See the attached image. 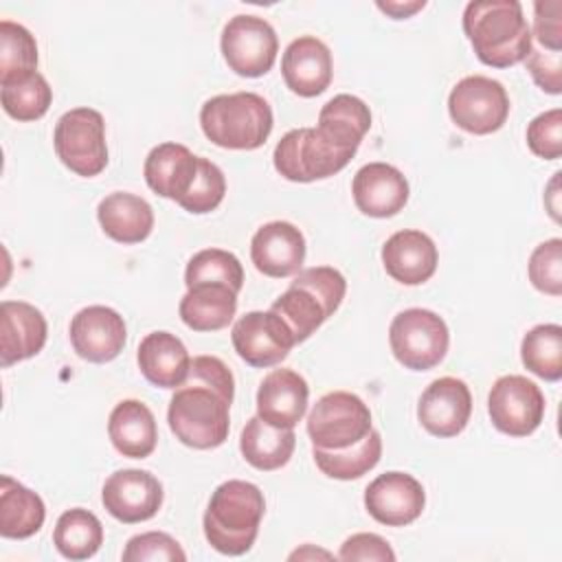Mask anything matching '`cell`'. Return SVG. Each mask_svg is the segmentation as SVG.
Masks as SVG:
<instances>
[{"label": "cell", "mask_w": 562, "mask_h": 562, "mask_svg": "<svg viewBox=\"0 0 562 562\" xmlns=\"http://www.w3.org/2000/svg\"><path fill=\"white\" fill-rule=\"evenodd\" d=\"M2 110L15 121H37L53 103V88L42 72H29L13 81L0 83Z\"/></svg>", "instance_id": "obj_35"}, {"label": "cell", "mask_w": 562, "mask_h": 562, "mask_svg": "<svg viewBox=\"0 0 562 562\" xmlns=\"http://www.w3.org/2000/svg\"><path fill=\"white\" fill-rule=\"evenodd\" d=\"M55 154L64 167L81 178L99 176L108 165L105 121L94 108H72L64 112L53 132Z\"/></svg>", "instance_id": "obj_7"}, {"label": "cell", "mask_w": 562, "mask_h": 562, "mask_svg": "<svg viewBox=\"0 0 562 562\" xmlns=\"http://www.w3.org/2000/svg\"><path fill=\"white\" fill-rule=\"evenodd\" d=\"M331 143L358 151L364 134L371 130V110L356 94H336L318 112L316 125Z\"/></svg>", "instance_id": "obj_31"}, {"label": "cell", "mask_w": 562, "mask_h": 562, "mask_svg": "<svg viewBox=\"0 0 562 562\" xmlns=\"http://www.w3.org/2000/svg\"><path fill=\"white\" fill-rule=\"evenodd\" d=\"M371 428L369 406L349 391H331L323 395L307 415L312 448L345 450L362 441Z\"/></svg>", "instance_id": "obj_9"}, {"label": "cell", "mask_w": 562, "mask_h": 562, "mask_svg": "<svg viewBox=\"0 0 562 562\" xmlns=\"http://www.w3.org/2000/svg\"><path fill=\"white\" fill-rule=\"evenodd\" d=\"M70 345L88 362L103 364L114 360L127 340L123 316L105 305H88L70 321Z\"/></svg>", "instance_id": "obj_17"}, {"label": "cell", "mask_w": 562, "mask_h": 562, "mask_svg": "<svg viewBox=\"0 0 562 562\" xmlns=\"http://www.w3.org/2000/svg\"><path fill=\"white\" fill-rule=\"evenodd\" d=\"M472 393L459 378L432 380L417 402V419L426 432L439 439L457 437L470 422Z\"/></svg>", "instance_id": "obj_16"}, {"label": "cell", "mask_w": 562, "mask_h": 562, "mask_svg": "<svg viewBox=\"0 0 562 562\" xmlns=\"http://www.w3.org/2000/svg\"><path fill=\"white\" fill-rule=\"evenodd\" d=\"M281 75L294 94L305 99L318 97L329 88L334 75L329 46L314 35L292 40L281 57Z\"/></svg>", "instance_id": "obj_19"}, {"label": "cell", "mask_w": 562, "mask_h": 562, "mask_svg": "<svg viewBox=\"0 0 562 562\" xmlns=\"http://www.w3.org/2000/svg\"><path fill=\"white\" fill-rule=\"evenodd\" d=\"M125 562H184L187 553L176 538L165 531L132 536L123 549Z\"/></svg>", "instance_id": "obj_40"}, {"label": "cell", "mask_w": 562, "mask_h": 562, "mask_svg": "<svg viewBox=\"0 0 562 562\" xmlns=\"http://www.w3.org/2000/svg\"><path fill=\"white\" fill-rule=\"evenodd\" d=\"M136 360L145 380L160 389H178L191 369L184 342L171 331L147 334L138 345Z\"/></svg>", "instance_id": "obj_25"}, {"label": "cell", "mask_w": 562, "mask_h": 562, "mask_svg": "<svg viewBox=\"0 0 562 562\" xmlns=\"http://www.w3.org/2000/svg\"><path fill=\"white\" fill-rule=\"evenodd\" d=\"M439 263L435 241L417 228L393 233L382 246V266L391 279L402 285L426 283Z\"/></svg>", "instance_id": "obj_22"}, {"label": "cell", "mask_w": 562, "mask_h": 562, "mask_svg": "<svg viewBox=\"0 0 562 562\" xmlns=\"http://www.w3.org/2000/svg\"><path fill=\"white\" fill-rule=\"evenodd\" d=\"M520 360L533 375L558 382L562 378V327L558 323L531 327L522 336Z\"/></svg>", "instance_id": "obj_34"}, {"label": "cell", "mask_w": 562, "mask_h": 562, "mask_svg": "<svg viewBox=\"0 0 562 562\" xmlns=\"http://www.w3.org/2000/svg\"><path fill=\"white\" fill-rule=\"evenodd\" d=\"M226 193V178L224 171L209 158L198 160V176L187 191V195L178 202L184 211L193 215H204L215 211Z\"/></svg>", "instance_id": "obj_38"}, {"label": "cell", "mask_w": 562, "mask_h": 562, "mask_svg": "<svg viewBox=\"0 0 562 562\" xmlns=\"http://www.w3.org/2000/svg\"><path fill=\"white\" fill-rule=\"evenodd\" d=\"M235 378L217 356H195L187 380L176 389L167 422L176 439L195 450H211L228 439Z\"/></svg>", "instance_id": "obj_1"}, {"label": "cell", "mask_w": 562, "mask_h": 562, "mask_svg": "<svg viewBox=\"0 0 562 562\" xmlns=\"http://www.w3.org/2000/svg\"><path fill=\"white\" fill-rule=\"evenodd\" d=\"M162 485L147 470H116L101 490V503L112 518L125 525L145 522L154 518L162 505Z\"/></svg>", "instance_id": "obj_14"}, {"label": "cell", "mask_w": 562, "mask_h": 562, "mask_svg": "<svg viewBox=\"0 0 562 562\" xmlns=\"http://www.w3.org/2000/svg\"><path fill=\"white\" fill-rule=\"evenodd\" d=\"M198 160L200 156L180 143H160L145 158V182L156 195L180 202L198 176Z\"/></svg>", "instance_id": "obj_24"}, {"label": "cell", "mask_w": 562, "mask_h": 562, "mask_svg": "<svg viewBox=\"0 0 562 562\" xmlns=\"http://www.w3.org/2000/svg\"><path fill=\"white\" fill-rule=\"evenodd\" d=\"M266 514L263 492L248 481L231 479L215 487L202 527L209 544L224 555H244L252 549Z\"/></svg>", "instance_id": "obj_3"}, {"label": "cell", "mask_w": 562, "mask_h": 562, "mask_svg": "<svg viewBox=\"0 0 562 562\" xmlns=\"http://www.w3.org/2000/svg\"><path fill=\"white\" fill-rule=\"evenodd\" d=\"M356 156L331 143L318 127H296L274 147V169L290 182H314L342 171Z\"/></svg>", "instance_id": "obj_6"}, {"label": "cell", "mask_w": 562, "mask_h": 562, "mask_svg": "<svg viewBox=\"0 0 562 562\" xmlns=\"http://www.w3.org/2000/svg\"><path fill=\"white\" fill-rule=\"evenodd\" d=\"M426 7L424 0H413V2H378V9L391 15L393 20H406L422 11Z\"/></svg>", "instance_id": "obj_45"}, {"label": "cell", "mask_w": 562, "mask_h": 562, "mask_svg": "<svg viewBox=\"0 0 562 562\" xmlns=\"http://www.w3.org/2000/svg\"><path fill=\"white\" fill-rule=\"evenodd\" d=\"M525 61H527V70L538 88H542L549 94L562 92V53L531 48V53Z\"/></svg>", "instance_id": "obj_44"}, {"label": "cell", "mask_w": 562, "mask_h": 562, "mask_svg": "<svg viewBox=\"0 0 562 562\" xmlns=\"http://www.w3.org/2000/svg\"><path fill=\"white\" fill-rule=\"evenodd\" d=\"M250 259L266 277H292L305 261V237L290 222H268L250 239Z\"/></svg>", "instance_id": "obj_20"}, {"label": "cell", "mask_w": 562, "mask_h": 562, "mask_svg": "<svg viewBox=\"0 0 562 562\" xmlns=\"http://www.w3.org/2000/svg\"><path fill=\"white\" fill-rule=\"evenodd\" d=\"M448 114L468 134L485 136L498 132L509 116L507 90L492 77H463L448 94Z\"/></svg>", "instance_id": "obj_10"}, {"label": "cell", "mask_w": 562, "mask_h": 562, "mask_svg": "<svg viewBox=\"0 0 562 562\" xmlns=\"http://www.w3.org/2000/svg\"><path fill=\"white\" fill-rule=\"evenodd\" d=\"M108 435L123 457L145 459L158 443L156 417L140 400H123L110 413Z\"/></svg>", "instance_id": "obj_26"}, {"label": "cell", "mask_w": 562, "mask_h": 562, "mask_svg": "<svg viewBox=\"0 0 562 562\" xmlns=\"http://www.w3.org/2000/svg\"><path fill=\"white\" fill-rule=\"evenodd\" d=\"M101 231L119 244H140L154 228V211L147 200L127 191L105 195L97 206Z\"/></svg>", "instance_id": "obj_27"}, {"label": "cell", "mask_w": 562, "mask_h": 562, "mask_svg": "<svg viewBox=\"0 0 562 562\" xmlns=\"http://www.w3.org/2000/svg\"><path fill=\"white\" fill-rule=\"evenodd\" d=\"M347 292L345 277L331 266L299 270L290 288L270 305L288 325L296 345L307 340L342 303Z\"/></svg>", "instance_id": "obj_4"}, {"label": "cell", "mask_w": 562, "mask_h": 562, "mask_svg": "<svg viewBox=\"0 0 562 562\" xmlns=\"http://www.w3.org/2000/svg\"><path fill=\"white\" fill-rule=\"evenodd\" d=\"M463 33L481 64L509 68L525 61L533 48L531 26L518 0H476L463 11Z\"/></svg>", "instance_id": "obj_2"}, {"label": "cell", "mask_w": 562, "mask_h": 562, "mask_svg": "<svg viewBox=\"0 0 562 562\" xmlns=\"http://www.w3.org/2000/svg\"><path fill=\"white\" fill-rule=\"evenodd\" d=\"M178 312L189 329L217 331L233 321L237 312V292L222 283H200L187 288Z\"/></svg>", "instance_id": "obj_28"}, {"label": "cell", "mask_w": 562, "mask_h": 562, "mask_svg": "<svg viewBox=\"0 0 562 562\" xmlns=\"http://www.w3.org/2000/svg\"><path fill=\"white\" fill-rule=\"evenodd\" d=\"M46 518L44 501L11 476L0 479V536L24 540L35 536Z\"/></svg>", "instance_id": "obj_29"}, {"label": "cell", "mask_w": 562, "mask_h": 562, "mask_svg": "<svg viewBox=\"0 0 562 562\" xmlns=\"http://www.w3.org/2000/svg\"><path fill=\"white\" fill-rule=\"evenodd\" d=\"M307 400L310 386L303 375L283 367L272 369L259 384L257 415L277 428H294L307 411Z\"/></svg>", "instance_id": "obj_23"}, {"label": "cell", "mask_w": 562, "mask_h": 562, "mask_svg": "<svg viewBox=\"0 0 562 562\" xmlns=\"http://www.w3.org/2000/svg\"><path fill=\"white\" fill-rule=\"evenodd\" d=\"M305 558H325V560H329V558H334L329 551H323V549H314L312 544H305L303 549H296L294 553H290V560H305Z\"/></svg>", "instance_id": "obj_47"}, {"label": "cell", "mask_w": 562, "mask_h": 562, "mask_svg": "<svg viewBox=\"0 0 562 562\" xmlns=\"http://www.w3.org/2000/svg\"><path fill=\"white\" fill-rule=\"evenodd\" d=\"M527 145L531 154L544 160H558L562 154V110L553 108L527 125Z\"/></svg>", "instance_id": "obj_41"}, {"label": "cell", "mask_w": 562, "mask_h": 562, "mask_svg": "<svg viewBox=\"0 0 562 562\" xmlns=\"http://www.w3.org/2000/svg\"><path fill=\"white\" fill-rule=\"evenodd\" d=\"M558 180H560V171H555V173H553V178H551V182H549V189H547V193H544V204H547V209H549V213H551V217H553L555 222H560V206H558Z\"/></svg>", "instance_id": "obj_46"}, {"label": "cell", "mask_w": 562, "mask_h": 562, "mask_svg": "<svg viewBox=\"0 0 562 562\" xmlns=\"http://www.w3.org/2000/svg\"><path fill=\"white\" fill-rule=\"evenodd\" d=\"M351 195L362 215L393 217L397 215L411 195L406 176L389 162H369L360 167L351 182Z\"/></svg>", "instance_id": "obj_18"}, {"label": "cell", "mask_w": 562, "mask_h": 562, "mask_svg": "<svg viewBox=\"0 0 562 562\" xmlns=\"http://www.w3.org/2000/svg\"><path fill=\"white\" fill-rule=\"evenodd\" d=\"M220 48L235 75L255 79L274 66L279 40L268 20L241 13L231 18L222 29Z\"/></svg>", "instance_id": "obj_11"}, {"label": "cell", "mask_w": 562, "mask_h": 562, "mask_svg": "<svg viewBox=\"0 0 562 562\" xmlns=\"http://www.w3.org/2000/svg\"><path fill=\"white\" fill-rule=\"evenodd\" d=\"M296 446V435L292 428H277L263 422L259 415L250 417L239 437V450L246 463L261 472L283 468Z\"/></svg>", "instance_id": "obj_30"}, {"label": "cell", "mask_w": 562, "mask_h": 562, "mask_svg": "<svg viewBox=\"0 0 562 562\" xmlns=\"http://www.w3.org/2000/svg\"><path fill=\"white\" fill-rule=\"evenodd\" d=\"M338 560H342V562H393L395 551L382 536L362 531V533L349 536L340 544Z\"/></svg>", "instance_id": "obj_43"}, {"label": "cell", "mask_w": 562, "mask_h": 562, "mask_svg": "<svg viewBox=\"0 0 562 562\" xmlns=\"http://www.w3.org/2000/svg\"><path fill=\"white\" fill-rule=\"evenodd\" d=\"M37 70V42L18 22H0V83Z\"/></svg>", "instance_id": "obj_36"}, {"label": "cell", "mask_w": 562, "mask_h": 562, "mask_svg": "<svg viewBox=\"0 0 562 562\" xmlns=\"http://www.w3.org/2000/svg\"><path fill=\"white\" fill-rule=\"evenodd\" d=\"M529 281L536 290L549 296L562 294V239L551 237L538 244L529 257Z\"/></svg>", "instance_id": "obj_39"}, {"label": "cell", "mask_w": 562, "mask_h": 562, "mask_svg": "<svg viewBox=\"0 0 562 562\" xmlns=\"http://www.w3.org/2000/svg\"><path fill=\"white\" fill-rule=\"evenodd\" d=\"M272 123V108L257 92L217 94L200 110L204 136L222 149H259L268 140Z\"/></svg>", "instance_id": "obj_5"}, {"label": "cell", "mask_w": 562, "mask_h": 562, "mask_svg": "<svg viewBox=\"0 0 562 562\" xmlns=\"http://www.w3.org/2000/svg\"><path fill=\"white\" fill-rule=\"evenodd\" d=\"M231 340L237 356L255 369L279 364L296 345L288 325L272 310H252L239 316L231 329Z\"/></svg>", "instance_id": "obj_13"}, {"label": "cell", "mask_w": 562, "mask_h": 562, "mask_svg": "<svg viewBox=\"0 0 562 562\" xmlns=\"http://www.w3.org/2000/svg\"><path fill=\"white\" fill-rule=\"evenodd\" d=\"M48 336L44 314L26 301L0 303V367L37 356Z\"/></svg>", "instance_id": "obj_21"}, {"label": "cell", "mask_w": 562, "mask_h": 562, "mask_svg": "<svg viewBox=\"0 0 562 562\" xmlns=\"http://www.w3.org/2000/svg\"><path fill=\"white\" fill-rule=\"evenodd\" d=\"M200 283H222L239 294L244 285L241 261L222 248H204L195 252L187 263L184 285L193 288Z\"/></svg>", "instance_id": "obj_37"}, {"label": "cell", "mask_w": 562, "mask_h": 562, "mask_svg": "<svg viewBox=\"0 0 562 562\" xmlns=\"http://www.w3.org/2000/svg\"><path fill=\"white\" fill-rule=\"evenodd\" d=\"M547 402L540 386L525 375H501L487 395V413L496 430L509 437L531 435L544 419Z\"/></svg>", "instance_id": "obj_12"}, {"label": "cell", "mask_w": 562, "mask_h": 562, "mask_svg": "<svg viewBox=\"0 0 562 562\" xmlns=\"http://www.w3.org/2000/svg\"><path fill=\"white\" fill-rule=\"evenodd\" d=\"M389 345L404 369L428 371L446 358L450 331L432 310L408 307L391 321Z\"/></svg>", "instance_id": "obj_8"}, {"label": "cell", "mask_w": 562, "mask_h": 562, "mask_svg": "<svg viewBox=\"0 0 562 562\" xmlns=\"http://www.w3.org/2000/svg\"><path fill=\"white\" fill-rule=\"evenodd\" d=\"M53 544L66 560H88L103 544V525L83 507L66 509L55 522Z\"/></svg>", "instance_id": "obj_32"}, {"label": "cell", "mask_w": 562, "mask_h": 562, "mask_svg": "<svg viewBox=\"0 0 562 562\" xmlns=\"http://www.w3.org/2000/svg\"><path fill=\"white\" fill-rule=\"evenodd\" d=\"M364 507L380 525L406 527L422 516L426 492L415 476L393 470L375 476L367 485Z\"/></svg>", "instance_id": "obj_15"}, {"label": "cell", "mask_w": 562, "mask_h": 562, "mask_svg": "<svg viewBox=\"0 0 562 562\" xmlns=\"http://www.w3.org/2000/svg\"><path fill=\"white\" fill-rule=\"evenodd\" d=\"M312 457L316 468L338 481H351L360 479L369 470H373L382 457V437L378 430H369V435L358 441L351 448L345 450H323V448H312Z\"/></svg>", "instance_id": "obj_33"}, {"label": "cell", "mask_w": 562, "mask_h": 562, "mask_svg": "<svg viewBox=\"0 0 562 562\" xmlns=\"http://www.w3.org/2000/svg\"><path fill=\"white\" fill-rule=\"evenodd\" d=\"M562 2L560 0H538L533 4V31L531 37L544 50H562Z\"/></svg>", "instance_id": "obj_42"}]
</instances>
